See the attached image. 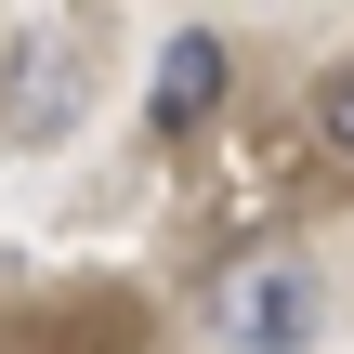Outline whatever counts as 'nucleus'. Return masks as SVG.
<instances>
[{"label": "nucleus", "instance_id": "f257e3e1", "mask_svg": "<svg viewBox=\"0 0 354 354\" xmlns=\"http://www.w3.org/2000/svg\"><path fill=\"white\" fill-rule=\"evenodd\" d=\"M223 92H236V39L223 26H171L158 39V79H145V131L158 145H197L223 118Z\"/></svg>", "mask_w": 354, "mask_h": 354}, {"label": "nucleus", "instance_id": "f03ea898", "mask_svg": "<svg viewBox=\"0 0 354 354\" xmlns=\"http://www.w3.org/2000/svg\"><path fill=\"white\" fill-rule=\"evenodd\" d=\"M210 328L236 354H302L315 342V276H302V263H236V276L210 289Z\"/></svg>", "mask_w": 354, "mask_h": 354}, {"label": "nucleus", "instance_id": "7ed1b4c3", "mask_svg": "<svg viewBox=\"0 0 354 354\" xmlns=\"http://www.w3.org/2000/svg\"><path fill=\"white\" fill-rule=\"evenodd\" d=\"M145 342V315L131 302H79V315H13L0 354H131Z\"/></svg>", "mask_w": 354, "mask_h": 354}, {"label": "nucleus", "instance_id": "20e7f679", "mask_svg": "<svg viewBox=\"0 0 354 354\" xmlns=\"http://www.w3.org/2000/svg\"><path fill=\"white\" fill-rule=\"evenodd\" d=\"M26 79H0V131H66L79 118V66L66 53H13Z\"/></svg>", "mask_w": 354, "mask_h": 354}, {"label": "nucleus", "instance_id": "39448f33", "mask_svg": "<svg viewBox=\"0 0 354 354\" xmlns=\"http://www.w3.org/2000/svg\"><path fill=\"white\" fill-rule=\"evenodd\" d=\"M315 145H328V158H354V53L315 79Z\"/></svg>", "mask_w": 354, "mask_h": 354}]
</instances>
